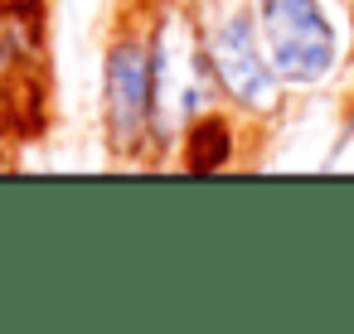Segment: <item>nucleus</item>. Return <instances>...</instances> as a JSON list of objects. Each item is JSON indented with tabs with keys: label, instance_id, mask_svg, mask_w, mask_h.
<instances>
[{
	"label": "nucleus",
	"instance_id": "1",
	"mask_svg": "<svg viewBox=\"0 0 354 334\" xmlns=\"http://www.w3.org/2000/svg\"><path fill=\"white\" fill-rule=\"evenodd\" d=\"M257 35L267 49V63L281 83L310 88L320 83L339 59V35L320 0H257Z\"/></svg>",
	"mask_w": 354,
	"mask_h": 334
},
{
	"label": "nucleus",
	"instance_id": "2",
	"mask_svg": "<svg viewBox=\"0 0 354 334\" xmlns=\"http://www.w3.org/2000/svg\"><path fill=\"white\" fill-rule=\"evenodd\" d=\"M156 78H160V44L146 49L141 39H117L102 63V112L107 136L117 150H141L156 126Z\"/></svg>",
	"mask_w": 354,
	"mask_h": 334
},
{
	"label": "nucleus",
	"instance_id": "3",
	"mask_svg": "<svg viewBox=\"0 0 354 334\" xmlns=\"http://www.w3.org/2000/svg\"><path fill=\"white\" fill-rule=\"evenodd\" d=\"M204 63L214 73V83L223 88V97H233L243 112H272L277 107V88L281 78L267 63L257 20L248 15H223L204 30Z\"/></svg>",
	"mask_w": 354,
	"mask_h": 334
}]
</instances>
